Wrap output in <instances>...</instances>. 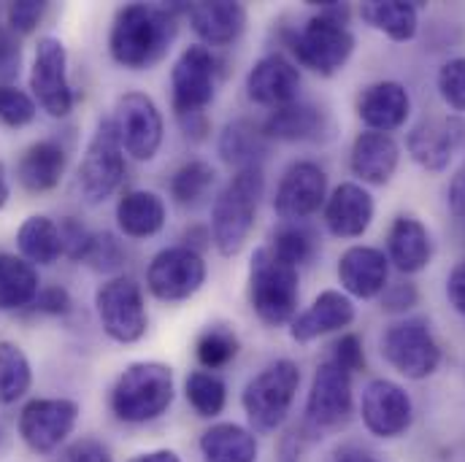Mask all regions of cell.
Segmentation results:
<instances>
[{
    "mask_svg": "<svg viewBox=\"0 0 465 462\" xmlns=\"http://www.w3.org/2000/svg\"><path fill=\"white\" fill-rule=\"evenodd\" d=\"M195 351H198V362H201L206 370L225 368L228 362L235 359V354H238V336L232 333L231 328H225V325L209 328V330L198 339Z\"/></svg>",
    "mask_w": 465,
    "mask_h": 462,
    "instance_id": "39",
    "label": "cell"
},
{
    "mask_svg": "<svg viewBox=\"0 0 465 462\" xmlns=\"http://www.w3.org/2000/svg\"><path fill=\"white\" fill-rule=\"evenodd\" d=\"M57 462H112L109 449L95 441V438H82L76 444H71Z\"/></svg>",
    "mask_w": 465,
    "mask_h": 462,
    "instance_id": "48",
    "label": "cell"
},
{
    "mask_svg": "<svg viewBox=\"0 0 465 462\" xmlns=\"http://www.w3.org/2000/svg\"><path fill=\"white\" fill-rule=\"evenodd\" d=\"M30 90L33 101L54 119H63L74 112L76 95L68 82V52L60 38H38L30 68Z\"/></svg>",
    "mask_w": 465,
    "mask_h": 462,
    "instance_id": "11",
    "label": "cell"
},
{
    "mask_svg": "<svg viewBox=\"0 0 465 462\" xmlns=\"http://www.w3.org/2000/svg\"><path fill=\"white\" fill-rule=\"evenodd\" d=\"M8 176H5V165L0 162V209L5 206V201H8Z\"/></svg>",
    "mask_w": 465,
    "mask_h": 462,
    "instance_id": "54",
    "label": "cell"
},
{
    "mask_svg": "<svg viewBox=\"0 0 465 462\" xmlns=\"http://www.w3.org/2000/svg\"><path fill=\"white\" fill-rule=\"evenodd\" d=\"M420 300V292L411 281H395L387 284V290L381 292V309L387 314H406L409 309H414Z\"/></svg>",
    "mask_w": 465,
    "mask_h": 462,
    "instance_id": "45",
    "label": "cell"
},
{
    "mask_svg": "<svg viewBox=\"0 0 465 462\" xmlns=\"http://www.w3.org/2000/svg\"><path fill=\"white\" fill-rule=\"evenodd\" d=\"M351 414V373L325 359L309 387L306 417L317 430H331L344 425Z\"/></svg>",
    "mask_w": 465,
    "mask_h": 462,
    "instance_id": "18",
    "label": "cell"
},
{
    "mask_svg": "<svg viewBox=\"0 0 465 462\" xmlns=\"http://www.w3.org/2000/svg\"><path fill=\"white\" fill-rule=\"evenodd\" d=\"M265 190L262 165L235 171L212 209V241L223 257H235L254 231L257 206Z\"/></svg>",
    "mask_w": 465,
    "mask_h": 462,
    "instance_id": "3",
    "label": "cell"
},
{
    "mask_svg": "<svg viewBox=\"0 0 465 462\" xmlns=\"http://www.w3.org/2000/svg\"><path fill=\"white\" fill-rule=\"evenodd\" d=\"M381 357L406 378L422 381L433 376L441 365V347L422 317H409L392 322L381 336Z\"/></svg>",
    "mask_w": 465,
    "mask_h": 462,
    "instance_id": "7",
    "label": "cell"
},
{
    "mask_svg": "<svg viewBox=\"0 0 465 462\" xmlns=\"http://www.w3.org/2000/svg\"><path fill=\"white\" fill-rule=\"evenodd\" d=\"M373 195L354 182L339 184L325 201V228L336 238H360L373 222Z\"/></svg>",
    "mask_w": 465,
    "mask_h": 462,
    "instance_id": "24",
    "label": "cell"
},
{
    "mask_svg": "<svg viewBox=\"0 0 465 462\" xmlns=\"http://www.w3.org/2000/svg\"><path fill=\"white\" fill-rule=\"evenodd\" d=\"M60 238H63V254L71 257L74 262H82L87 254L93 232L87 231L79 220L65 217V220H60Z\"/></svg>",
    "mask_w": 465,
    "mask_h": 462,
    "instance_id": "44",
    "label": "cell"
},
{
    "mask_svg": "<svg viewBox=\"0 0 465 462\" xmlns=\"http://www.w3.org/2000/svg\"><path fill=\"white\" fill-rule=\"evenodd\" d=\"M301 387V368L292 359H276L262 368L241 395L249 425L257 433H273L284 425Z\"/></svg>",
    "mask_w": 465,
    "mask_h": 462,
    "instance_id": "6",
    "label": "cell"
},
{
    "mask_svg": "<svg viewBox=\"0 0 465 462\" xmlns=\"http://www.w3.org/2000/svg\"><path fill=\"white\" fill-rule=\"evenodd\" d=\"M5 14H8V30L14 35H27L44 19L46 3H41V0H14V3H8Z\"/></svg>",
    "mask_w": 465,
    "mask_h": 462,
    "instance_id": "43",
    "label": "cell"
},
{
    "mask_svg": "<svg viewBox=\"0 0 465 462\" xmlns=\"http://www.w3.org/2000/svg\"><path fill=\"white\" fill-rule=\"evenodd\" d=\"M127 462H182V457L173 452V449H157V452H143V455H135L133 460Z\"/></svg>",
    "mask_w": 465,
    "mask_h": 462,
    "instance_id": "52",
    "label": "cell"
},
{
    "mask_svg": "<svg viewBox=\"0 0 465 462\" xmlns=\"http://www.w3.org/2000/svg\"><path fill=\"white\" fill-rule=\"evenodd\" d=\"M35 309L41 314H49V317H63L71 311V295L65 287H44L35 298Z\"/></svg>",
    "mask_w": 465,
    "mask_h": 462,
    "instance_id": "49",
    "label": "cell"
},
{
    "mask_svg": "<svg viewBox=\"0 0 465 462\" xmlns=\"http://www.w3.org/2000/svg\"><path fill=\"white\" fill-rule=\"evenodd\" d=\"M298 90H301V71L279 52L260 57L246 74V95L257 106L282 109L298 101Z\"/></svg>",
    "mask_w": 465,
    "mask_h": 462,
    "instance_id": "19",
    "label": "cell"
},
{
    "mask_svg": "<svg viewBox=\"0 0 465 462\" xmlns=\"http://www.w3.org/2000/svg\"><path fill=\"white\" fill-rule=\"evenodd\" d=\"M447 298H450L452 309L465 319V257L452 268V273L447 279Z\"/></svg>",
    "mask_w": 465,
    "mask_h": 462,
    "instance_id": "50",
    "label": "cell"
},
{
    "mask_svg": "<svg viewBox=\"0 0 465 462\" xmlns=\"http://www.w3.org/2000/svg\"><path fill=\"white\" fill-rule=\"evenodd\" d=\"M41 279L35 265L16 254H0V311H19L35 303Z\"/></svg>",
    "mask_w": 465,
    "mask_h": 462,
    "instance_id": "32",
    "label": "cell"
},
{
    "mask_svg": "<svg viewBox=\"0 0 465 462\" xmlns=\"http://www.w3.org/2000/svg\"><path fill=\"white\" fill-rule=\"evenodd\" d=\"M203 462H257V438L252 430L223 422L201 436Z\"/></svg>",
    "mask_w": 465,
    "mask_h": 462,
    "instance_id": "33",
    "label": "cell"
},
{
    "mask_svg": "<svg viewBox=\"0 0 465 462\" xmlns=\"http://www.w3.org/2000/svg\"><path fill=\"white\" fill-rule=\"evenodd\" d=\"M436 87H439L441 101H444L452 112L465 114V57L447 60V63L439 68Z\"/></svg>",
    "mask_w": 465,
    "mask_h": 462,
    "instance_id": "42",
    "label": "cell"
},
{
    "mask_svg": "<svg viewBox=\"0 0 465 462\" xmlns=\"http://www.w3.org/2000/svg\"><path fill=\"white\" fill-rule=\"evenodd\" d=\"M401 162V146L390 133L365 130L354 138L349 152V168L362 184L384 187L395 176Z\"/></svg>",
    "mask_w": 465,
    "mask_h": 462,
    "instance_id": "21",
    "label": "cell"
},
{
    "mask_svg": "<svg viewBox=\"0 0 465 462\" xmlns=\"http://www.w3.org/2000/svg\"><path fill=\"white\" fill-rule=\"evenodd\" d=\"M82 262L90 265L98 273H112V270L124 265V246L112 232H93L87 254H84Z\"/></svg>",
    "mask_w": 465,
    "mask_h": 462,
    "instance_id": "40",
    "label": "cell"
},
{
    "mask_svg": "<svg viewBox=\"0 0 465 462\" xmlns=\"http://www.w3.org/2000/svg\"><path fill=\"white\" fill-rule=\"evenodd\" d=\"M79 406L68 398H35L19 414V436L35 455H52L76 428Z\"/></svg>",
    "mask_w": 465,
    "mask_h": 462,
    "instance_id": "13",
    "label": "cell"
},
{
    "mask_svg": "<svg viewBox=\"0 0 465 462\" xmlns=\"http://www.w3.org/2000/svg\"><path fill=\"white\" fill-rule=\"evenodd\" d=\"M19 65H22V46H19L16 35L0 25V82L5 84V82L16 79Z\"/></svg>",
    "mask_w": 465,
    "mask_h": 462,
    "instance_id": "46",
    "label": "cell"
},
{
    "mask_svg": "<svg viewBox=\"0 0 465 462\" xmlns=\"http://www.w3.org/2000/svg\"><path fill=\"white\" fill-rule=\"evenodd\" d=\"M447 203H450L452 217H455L460 225H465V162L460 165V171L452 176V182H450Z\"/></svg>",
    "mask_w": 465,
    "mask_h": 462,
    "instance_id": "51",
    "label": "cell"
},
{
    "mask_svg": "<svg viewBox=\"0 0 465 462\" xmlns=\"http://www.w3.org/2000/svg\"><path fill=\"white\" fill-rule=\"evenodd\" d=\"M38 103L19 87L0 84V122L5 127H25L35 119Z\"/></svg>",
    "mask_w": 465,
    "mask_h": 462,
    "instance_id": "41",
    "label": "cell"
},
{
    "mask_svg": "<svg viewBox=\"0 0 465 462\" xmlns=\"http://www.w3.org/2000/svg\"><path fill=\"white\" fill-rule=\"evenodd\" d=\"M465 143L463 116H430L411 127L406 138V149L411 160L425 171H444L450 168L452 157Z\"/></svg>",
    "mask_w": 465,
    "mask_h": 462,
    "instance_id": "17",
    "label": "cell"
},
{
    "mask_svg": "<svg viewBox=\"0 0 465 462\" xmlns=\"http://www.w3.org/2000/svg\"><path fill=\"white\" fill-rule=\"evenodd\" d=\"M333 462H384V460H379L376 455L362 452V449H341Z\"/></svg>",
    "mask_w": 465,
    "mask_h": 462,
    "instance_id": "53",
    "label": "cell"
},
{
    "mask_svg": "<svg viewBox=\"0 0 465 462\" xmlns=\"http://www.w3.org/2000/svg\"><path fill=\"white\" fill-rule=\"evenodd\" d=\"M112 411L116 419L143 425L168 411L173 403V370L163 362H133L112 387Z\"/></svg>",
    "mask_w": 465,
    "mask_h": 462,
    "instance_id": "5",
    "label": "cell"
},
{
    "mask_svg": "<svg viewBox=\"0 0 465 462\" xmlns=\"http://www.w3.org/2000/svg\"><path fill=\"white\" fill-rule=\"evenodd\" d=\"M328 201V173L312 162V160H298L292 162L276 187L273 195V211L284 222H301L317 214Z\"/></svg>",
    "mask_w": 465,
    "mask_h": 462,
    "instance_id": "15",
    "label": "cell"
},
{
    "mask_svg": "<svg viewBox=\"0 0 465 462\" xmlns=\"http://www.w3.org/2000/svg\"><path fill=\"white\" fill-rule=\"evenodd\" d=\"M187 16L193 30L206 46H231L241 38L246 27L243 3L232 0H201L187 5Z\"/></svg>",
    "mask_w": 465,
    "mask_h": 462,
    "instance_id": "25",
    "label": "cell"
},
{
    "mask_svg": "<svg viewBox=\"0 0 465 462\" xmlns=\"http://www.w3.org/2000/svg\"><path fill=\"white\" fill-rule=\"evenodd\" d=\"M314 5H320V14L306 19L301 30H292L287 44L303 68L320 76H336L354 52V35L347 27L349 5L339 0H322Z\"/></svg>",
    "mask_w": 465,
    "mask_h": 462,
    "instance_id": "2",
    "label": "cell"
},
{
    "mask_svg": "<svg viewBox=\"0 0 465 462\" xmlns=\"http://www.w3.org/2000/svg\"><path fill=\"white\" fill-rule=\"evenodd\" d=\"M79 190L90 206L112 198L124 179V149L114 119H101L76 171Z\"/></svg>",
    "mask_w": 465,
    "mask_h": 462,
    "instance_id": "8",
    "label": "cell"
},
{
    "mask_svg": "<svg viewBox=\"0 0 465 462\" xmlns=\"http://www.w3.org/2000/svg\"><path fill=\"white\" fill-rule=\"evenodd\" d=\"M268 154V135L262 133L260 124L249 119H235L228 122L223 135H220V157L235 168H260V162Z\"/></svg>",
    "mask_w": 465,
    "mask_h": 462,
    "instance_id": "30",
    "label": "cell"
},
{
    "mask_svg": "<svg viewBox=\"0 0 465 462\" xmlns=\"http://www.w3.org/2000/svg\"><path fill=\"white\" fill-rule=\"evenodd\" d=\"M33 384V368L22 349L11 341H0V403H16Z\"/></svg>",
    "mask_w": 465,
    "mask_h": 462,
    "instance_id": "35",
    "label": "cell"
},
{
    "mask_svg": "<svg viewBox=\"0 0 465 462\" xmlns=\"http://www.w3.org/2000/svg\"><path fill=\"white\" fill-rule=\"evenodd\" d=\"M411 114V95L401 82H376L357 95V116L368 130L392 133Z\"/></svg>",
    "mask_w": 465,
    "mask_h": 462,
    "instance_id": "23",
    "label": "cell"
},
{
    "mask_svg": "<svg viewBox=\"0 0 465 462\" xmlns=\"http://www.w3.org/2000/svg\"><path fill=\"white\" fill-rule=\"evenodd\" d=\"M16 246L30 265H54L63 257L60 225L44 214H33L16 231Z\"/></svg>",
    "mask_w": 465,
    "mask_h": 462,
    "instance_id": "34",
    "label": "cell"
},
{
    "mask_svg": "<svg viewBox=\"0 0 465 462\" xmlns=\"http://www.w3.org/2000/svg\"><path fill=\"white\" fill-rule=\"evenodd\" d=\"M214 76L217 60L209 46H187L171 71V103L176 119H193L206 114V106L214 101Z\"/></svg>",
    "mask_w": 465,
    "mask_h": 462,
    "instance_id": "10",
    "label": "cell"
},
{
    "mask_svg": "<svg viewBox=\"0 0 465 462\" xmlns=\"http://www.w3.org/2000/svg\"><path fill=\"white\" fill-rule=\"evenodd\" d=\"M184 392L190 406L198 411V417H217L223 414L228 403V387L217 373L209 370H193L184 381Z\"/></svg>",
    "mask_w": 465,
    "mask_h": 462,
    "instance_id": "36",
    "label": "cell"
},
{
    "mask_svg": "<svg viewBox=\"0 0 465 462\" xmlns=\"http://www.w3.org/2000/svg\"><path fill=\"white\" fill-rule=\"evenodd\" d=\"M98 319L106 336L116 344H135L143 339L149 317L143 290L133 276H114L95 292Z\"/></svg>",
    "mask_w": 465,
    "mask_h": 462,
    "instance_id": "9",
    "label": "cell"
},
{
    "mask_svg": "<svg viewBox=\"0 0 465 462\" xmlns=\"http://www.w3.org/2000/svg\"><path fill=\"white\" fill-rule=\"evenodd\" d=\"M354 322V303L347 292L339 290H325L314 298V303L301 311L292 322H290V336L298 344H309L317 341L328 333L344 330Z\"/></svg>",
    "mask_w": 465,
    "mask_h": 462,
    "instance_id": "22",
    "label": "cell"
},
{
    "mask_svg": "<svg viewBox=\"0 0 465 462\" xmlns=\"http://www.w3.org/2000/svg\"><path fill=\"white\" fill-rule=\"evenodd\" d=\"M114 124L119 130L122 149L138 160L149 162L163 146V114L154 101L143 93H127L116 101Z\"/></svg>",
    "mask_w": 465,
    "mask_h": 462,
    "instance_id": "14",
    "label": "cell"
},
{
    "mask_svg": "<svg viewBox=\"0 0 465 462\" xmlns=\"http://www.w3.org/2000/svg\"><path fill=\"white\" fill-rule=\"evenodd\" d=\"M433 241L417 217H398L387 235V260L401 273H420L430 265Z\"/></svg>",
    "mask_w": 465,
    "mask_h": 462,
    "instance_id": "26",
    "label": "cell"
},
{
    "mask_svg": "<svg viewBox=\"0 0 465 462\" xmlns=\"http://www.w3.org/2000/svg\"><path fill=\"white\" fill-rule=\"evenodd\" d=\"M176 38V8L130 3L116 11L109 52L122 68L143 71L165 57Z\"/></svg>",
    "mask_w": 465,
    "mask_h": 462,
    "instance_id": "1",
    "label": "cell"
},
{
    "mask_svg": "<svg viewBox=\"0 0 465 462\" xmlns=\"http://www.w3.org/2000/svg\"><path fill=\"white\" fill-rule=\"evenodd\" d=\"M65 165H68V157L60 143L35 141L19 157L16 179L27 192H49L60 184Z\"/></svg>",
    "mask_w": 465,
    "mask_h": 462,
    "instance_id": "27",
    "label": "cell"
},
{
    "mask_svg": "<svg viewBox=\"0 0 465 462\" xmlns=\"http://www.w3.org/2000/svg\"><path fill=\"white\" fill-rule=\"evenodd\" d=\"M339 281L351 298H379L390 281V260L376 246H351L339 257Z\"/></svg>",
    "mask_w": 465,
    "mask_h": 462,
    "instance_id": "20",
    "label": "cell"
},
{
    "mask_svg": "<svg viewBox=\"0 0 465 462\" xmlns=\"http://www.w3.org/2000/svg\"><path fill=\"white\" fill-rule=\"evenodd\" d=\"M116 225L127 238H152L165 225V203L157 192L130 190L116 203Z\"/></svg>",
    "mask_w": 465,
    "mask_h": 462,
    "instance_id": "28",
    "label": "cell"
},
{
    "mask_svg": "<svg viewBox=\"0 0 465 462\" xmlns=\"http://www.w3.org/2000/svg\"><path fill=\"white\" fill-rule=\"evenodd\" d=\"M214 182H217V171L203 160H193L173 173L171 195L176 198V203L190 206V203H198L214 187Z\"/></svg>",
    "mask_w": 465,
    "mask_h": 462,
    "instance_id": "38",
    "label": "cell"
},
{
    "mask_svg": "<svg viewBox=\"0 0 465 462\" xmlns=\"http://www.w3.org/2000/svg\"><path fill=\"white\" fill-rule=\"evenodd\" d=\"M301 300L298 268L282 262L268 246H260L249 262V303L268 328H282L295 319Z\"/></svg>",
    "mask_w": 465,
    "mask_h": 462,
    "instance_id": "4",
    "label": "cell"
},
{
    "mask_svg": "<svg viewBox=\"0 0 465 462\" xmlns=\"http://www.w3.org/2000/svg\"><path fill=\"white\" fill-rule=\"evenodd\" d=\"M268 249H271L282 262H287V265H292V268H301V265L312 262V257H314V251H317V241H314V235L306 231L303 225L287 222L284 228H279V231L273 232Z\"/></svg>",
    "mask_w": 465,
    "mask_h": 462,
    "instance_id": "37",
    "label": "cell"
},
{
    "mask_svg": "<svg viewBox=\"0 0 465 462\" xmlns=\"http://www.w3.org/2000/svg\"><path fill=\"white\" fill-rule=\"evenodd\" d=\"M362 22H368L373 30L384 33L387 38L406 44L420 30V3L406 0H368L360 5Z\"/></svg>",
    "mask_w": 465,
    "mask_h": 462,
    "instance_id": "31",
    "label": "cell"
},
{
    "mask_svg": "<svg viewBox=\"0 0 465 462\" xmlns=\"http://www.w3.org/2000/svg\"><path fill=\"white\" fill-rule=\"evenodd\" d=\"M206 273L203 254L187 246H168L152 257L146 268V287L163 303H182L206 284Z\"/></svg>",
    "mask_w": 465,
    "mask_h": 462,
    "instance_id": "12",
    "label": "cell"
},
{
    "mask_svg": "<svg viewBox=\"0 0 465 462\" xmlns=\"http://www.w3.org/2000/svg\"><path fill=\"white\" fill-rule=\"evenodd\" d=\"M336 365H341L349 373H360L365 370V351H362V341L354 336V333H347L341 336L336 344H333V357H331Z\"/></svg>",
    "mask_w": 465,
    "mask_h": 462,
    "instance_id": "47",
    "label": "cell"
},
{
    "mask_svg": "<svg viewBox=\"0 0 465 462\" xmlns=\"http://www.w3.org/2000/svg\"><path fill=\"white\" fill-rule=\"evenodd\" d=\"M328 130V116L322 109L292 101L282 109H273L262 122V133L276 141H314Z\"/></svg>",
    "mask_w": 465,
    "mask_h": 462,
    "instance_id": "29",
    "label": "cell"
},
{
    "mask_svg": "<svg viewBox=\"0 0 465 462\" xmlns=\"http://www.w3.org/2000/svg\"><path fill=\"white\" fill-rule=\"evenodd\" d=\"M360 417L371 436L401 438L414 422V403L401 384L390 378H373L362 389Z\"/></svg>",
    "mask_w": 465,
    "mask_h": 462,
    "instance_id": "16",
    "label": "cell"
}]
</instances>
